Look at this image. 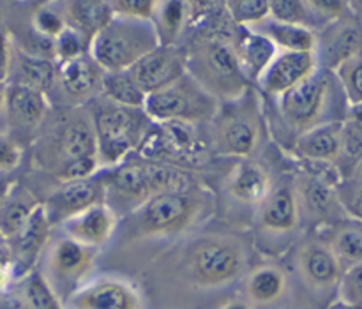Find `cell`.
I'll use <instances>...</instances> for the list:
<instances>
[{
    "label": "cell",
    "mask_w": 362,
    "mask_h": 309,
    "mask_svg": "<svg viewBox=\"0 0 362 309\" xmlns=\"http://www.w3.org/2000/svg\"><path fill=\"white\" fill-rule=\"evenodd\" d=\"M103 179L106 184V204L117 214H129L156 194L198 187V180L184 166L144 158L113 166L103 173Z\"/></svg>",
    "instance_id": "6da1fadb"
},
{
    "label": "cell",
    "mask_w": 362,
    "mask_h": 309,
    "mask_svg": "<svg viewBox=\"0 0 362 309\" xmlns=\"http://www.w3.org/2000/svg\"><path fill=\"white\" fill-rule=\"evenodd\" d=\"M187 73L218 101H235L250 91L233 39L216 32L198 39L187 52Z\"/></svg>",
    "instance_id": "7a4b0ae2"
},
{
    "label": "cell",
    "mask_w": 362,
    "mask_h": 309,
    "mask_svg": "<svg viewBox=\"0 0 362 309\" xmlns=\"http://www.w3.org/2000/svg\"><path fill=\"white\" fill-rule=\"evenodd\" d=\"M209 207V194L200 186L189 191L156 194L151 200L129 212L127 225L133 237H172L186 232Z\"/></svg>",
    "instance_id": "3957f363"
},
{
    "label": "cell",
    "mask_w": 362,
    "mask_h": 309,
    "mask_svg": "<svg viewBox=\"0 0 362 309\" xmlns=\"http://www.w3.org/2000/svg\"><path fill=\"white\" fill-rule=\"evenodd\" d=\"M161 45L152 21L113 16L92 37L88 53L105 73L129 71L140 59Z\"/></svg>",
    "instance_id": "277c9868"
},
{
    "label": "cell",
    "mask_w": 362,
    "mask_h": 309,
    "mask_svg": "<svg viewBox=\"0 0 362 309\" xmlns=\"http://www.w3.org/2000/svg\"><path fill=\"white\" fill-rule=\"evenodd\" d=\"M98 156L101 166L113 168L127 159L134 151H140L152 127L151 117L144 108H129L115 103H103L92 115Z\"/></svg>",
    "instance_id": "5b68a950"
},
{
    "label": "cell",
    "mask_w": 362,
    "mask_h": 309,
    "mask_svg": "<svg viewBox=\"0 0 362 309\" xmlns=\"http://www.w3.org/2000/svg\"><path fill=\"white\" fill-rule=\"evenodd\" d=\"M336 85H339V81L334 71L320 67L313 76L279 95L278 115L286 133L292 136V144L311 127L336 120L331 117Z\"/></svg>",
    "instance_id": "8992f818"
},
{
    "label": "cell",
    "mask_w": 362,
    "mask_h": 309,
    "mask_svg": "<svg viewBox=\"0 0 362 309\" xmlns=\"http://www.w3.org/2000/svg\"><path fill=\"white\" fill-rule=\"evenodd\" d=\"M262 140V112L251 91L235 101H228L225 113L218 110L212 120L211 147L228 158H250Z\"/></svg>",
    "instance_id": "52a82bcc"
},
{
    "label": "cell",
    "mask_w": 362,
    "mask_h": 309,
    "mask_svg": "<svg viewBox=\"0 0 362 309\" xmlns=\"http://www.w3.org/2000/svg\"><path fill=\"white\" fill-rule=\"evenodd\" d=\"M246 265L243 250L232 239L205 235L187 250L186 267L191 281L198 288H223L240 278Z\"/></svg>",
    "instance_id": "ba28073f"
},
{
    "label": "cell",
    "mask_w": 362,
    "mask_h": 309,
    "mask_svg": "<svg viewBox=\"0 0 362 309\" xmlns=\"http://www.w3.org/2000/svg\"><path fill=\"white\" fill-rule=\"evenodd\" d=\"M152 122L184 120L191 124L212 122L219 103L189 73L163 91L148 94L144 106Z\"/></svg>",
    "instance_id": "9c48e42d"
},
{
    "label": "cell",
    "mask_w": 362,
    "mask_h": 309,
    "mask_svg": "<svg viewBox=\"0 0 362 309\" xmlns=\"http://www.w3.org/2000/svg\"><path fill=\"white\" fill-rule=\"evenodd\" d=\"M300 165L303 168L293 182L300 216L332 225L343 221L346 214L338 198V184L341 180L338 166L325 161H300Z\"/></svg>",
    "instance_id": "30bf717a"
},
{
    "label": "cell",
    "mask_w": 362,
    "mask_h": 309,
    "mask_svg": "<svg viewBox=\"0 0 362 309\" xmlns=\"http://www.w3.org/2000/svg\"><path fill=\"white\" fill-rule=\"evenodd\" d=\"M198 124L184 120L154 122L140 147L144 159L173 163V165H200L207 159L209 145L198 131Z\"/></svg>",
    "instance_id": "8fae6325"
},
{
    "label": "cell",
    "mask_w": 362,
    "mask_h": 309,
    "mask_svg": "<svg viewBox=\"0 0 362 309\" xmlns=\"http://www.w3.org/2000/svg\"><path fill=\"white\" fill-rule=\"evenodd\" d=\"M99 250L76 243L71 237H62L52 246L48 255V281L55 292H66V299L81 286L98 260Z\"/></svg>",
    "instance_id": "7c38bea8"
},
{
    "label": "cell",
    "mask_w": 362,
    "mask_h": 309,
    "mask_svg": "<svg viewBox=\"0 0 362 309\" xmlns=\"http://www.w3.org/2000/svg\"><path fill=\"white\" fill-rule=\"evenodd\" d=\"M145 94L170 87L187 74V52L177 45H159L129 69Z\"/></svg>",
    "instance_id": "4fadbf2b"
},
{
    "label": "cell",
    "mask_w": 362,
    "mask_h": 309,
    "mask_svg": "<svg viewBox=\"0 0 362 309\" xmlns=\"http://www.w3.org/2000/svg\"><path fill=\"white\" fill-rule=\"evenodd\" d=\"M106 202V184L103 173L71 182H60L45 204L52 223L62 225L66 219L87 211L95 204Z\"/></svg>",
    "instance_id": "5bb4252c"
},
{
    "label": "cell",
    "mask_w": 362,
    "mask_h": 309,
    "mask_svg": "<svg viewBox=\"0 0 362 309\" xmlns=\"http://www.w3.org/2000/svg\"><path fill=\"white\" fill-rule=\"evenodd\" d=\"M69 309H141L140 292L119 278H101L81 285L67 299Z\"/></svg>",
    "instance_id": "9a60e30c"
},
{
    "label": "cell",
    "mask_w": 362,
    "mask_h": 309,
    "mask_svg": "<svg viewBox=\"0 0 362 309\" xmlns=\"http://www.w3.org/2000/svg\"><path fill=\"white\" fill-rule=\"evenodd\" d=\"M320 69L317 52H279L260 78L265 94L279 98Z\"/></svg>",
    "instance_id": "2e32d148"
},
{
    "label": "cell",
    "mask_w": 362,
    "mask_h": 309,
    "mask_svg": "<svg viewBox=\"0 0 362 309\" xmlns=\"http://www.w3.org/2000/svg\"><path fill=\"white\" fill-rule=\"evenodd\" d=\"M55 173H59L60 170L76 161L99 159L98 140H95L92 117L76 113V115L64 120L60 124L59 131L55 133Z\"/></svg>",
    "instance_id": "e0dca14e"
},
{
    "label": "cell",
    "mask_w": 362,
    "mask_h": 309,
    "mask_svg": "<svg viewBox=\"0 0 362 309\" xmlns=\"http://www.w3.org/2000/svg\"><path fill=\"white\" fill-rule=\"evenodd\" d=\"M117 226H119V214L106 202L92 205L87 211L62 223L66 237L95 250L110 243V239L115 235Z\"/></svg>",
    "instance_id": "ac0fdd59"
},
{
    "label": "cell",
    "mask_w": 362,
    "mask_h": 309,
    "mask_svg": "<svg viewBox=\"0 0 362 309\" xmlns=\"http://www.w3.org/2000/svg\"><path fill=\"white\" fill-rule=\"evenodd\" d=\"M299 272L311 288L329 290L339 286L345 269L325 240H313L300 250Z\"/></svg>",
    "instance_id": "d6986e66"
},
{
    "label": "cell",
    "mask_w": 362,
    "mask_h": 309,
    "mask_svg": "<svg viewBox=\"0 0 362 309\" xmlns=\"http://www.w3.org/2000/svg\"><path fill=\"white\" fill-rule=\"evenodd\" d=\"M362 49V23L354 18H339L318 39V62L334 71L346 59Z\"/></svg>",
    "instance_id": "ffe728a7"
},
{
    "label": "cell",
    "mask_w": 362,
    "mask_h": 309,
    "mask_svg": "<svg viewBox=\"0 0 362 309\" xmlns=\"http://www.w3.org/2000/svg\"><path fill=\"white\" fill-rule=\"evenodd\" d=\"M260 226L269 233L285 235L293 232L300 221V207L296 186L290 182L272 186V191L260 205Z\"/></svg>",
    "instance_id": "44dd1931"
},
{
    "label": "cell",
    "mask_w": 362,
    "mask_h": 309,
    "mask_svg": "<svg viewBox=\"0 0 362 309\" xmlns=\"http://www.w3.org/2000/svg\"><path fill=\"white\" fill-rule=\"evenodd\" d=\"M105 69L92 59L90 53L59 64V80L62 91L74 101H85L101 92Z\"/></svg>",
    "instance_id": "7402d4cb"
},
{
    "label": "cell",
    "mask_w": 362,
    "mask_h": 309,
    "mask_svg": "<svg viewBox=\"0 0 362 309\" xmlns=\"http://www.w3.org/2000/svg\"><path fill=\"white\" fill-rule=\"evenodd\" d=\"M272 179L267 170L257 161L243 159L230 173L226 190L230 197L243 205L260 207L272 191Z\"/></svg>",
    "instance_id": "603a6c76"
},
{
    "label": "cell",
    "mask_w": 362,
    "mask_h": 309,
    "mask_svg": "<svg viewBox=\"0 0 362 309\" xmlns=\"http://www.w3.org/2000/svg\"><path fill=\"white\" fill-rule=\"evenodd\" d=\"M343 120L320 124L299 134L292 144V152L299 161H338L341 145Z\"/></svg>",
    "instance_id": "cb8c5ba5"
},
{
    "label": "cell",
    "mask_w": 362,
    "mask_h": 309,
    "mask_svg": "<svg viewBox=\"0 0 362 309\" xmlns=\"http://www.w3.org/2000/svg\"><path fill=\"white\" fill-rule=\"evenodd\" d=\"M233 45L240 67L250 81H260L265 69L278 55V48L267 35L247 27H237Z\"/></svg>",
    "instance_id": "d4e9b609"
},
{
    "label": "cell",
    "mask_w": 362,
    "mask_h": 309,
    "mask_svg": "<svg viewBox=\"0 0 362 309\" xmlns=\"http://www.w3.org/2000/svg\"><path fill=\"white\" fill-rule=\"evenodd\" d=\"M7 293L13 309H64L60 296L39 271L25 272Z\"/></svg>",
    "instance_id": "484cf974"
},
{
    "label": "cell",
    "mask_w": 362,
    "mask_h": 309,
    "mask_svg": "<svg viewBox=\"0 0 362 309\" xmlns=\"http://www.w3.org/2000/svg\"><path fill=\"white\" fill-rule=\"evenodd\" d=\"M32 191L18 182H11L0 198V232L9 239H14L21 228L27 225L35 209L41 205Z\"/></svg>",
    "instance_id": "4316f807"
},
{
    "label": "cell",
    "mask_w": 362,
    "mask_h": 309,
    "mask_svg": "<svg viewBox=\"0 0 362 309\" xmlns=\"http://www.w3.org/2000/svg\"><path fill=\"white\" fill-rule=\"evenodd\" d=\"M52 225L53 223L49 219L48 211H46L45 204H41L30 216L27 225L18 232L14 239H11L13 258H18L25 267H30L48 243Z\"/></svg>",
    "instance_id": "83f0119b"
},
{
    "label": "cell",
    "mask_w": 362,
    "mask_h": 309,
    "mask_svg": "<svg viewBox=\"0 0 362 309\" xmlns=\"http://www.w3.org/2000/svg\"><path fill=\"white\" fill-rule=\"evenodd\" d=\"M288 278L276 265H260L246 279V296L255 306H272L286 296Z\"/></svg>",
    "instance_id": "f1b7e54d"
},
{
    "label": "cell",
    "mask_w": 362,
    "mask_h": 309,
    "mask_svg": "<svg viewBox=\"0 0 362 309\" xmlns=\"http://www.w3.org/2000/svg\"><path fill=\"white\" fill-rule=\"evenodd\" d=\"M48 99L46 94L27 85L14 83L7 94V112L14 122L25 127H35L48 115Z\"/></svg>",
    "instance_id": "f546056e"
},
{
    "label": "cell",
    "mask_w": 362,
    "mask_h": 309,
    "mask_svg": "<svg viewBox=\"0 0 362 309\" xmlns=\"http://www.w3.org/2000/svg\"><path fill=\"white\" fill-rule=\"evenodd\" d=\"M115 16L110 0H71L66 9L67 25L80 30L88 41Z\"/></svg>",
    "instance_id": "4dcf8cb0"
},
{
    "label": "cell",
    "mask_w": 362,
    "mask_h": 309,
    "mask_svg": "<svg viewBox=\"0 0 362 309\" xmlns=\"http://www.w3.org/2000/svg\"><path fill=\"white\" fill-rule=\"evenodd\" d=\"M258 32L267 35L281 52H317L318 37L306 25L281 23L272 18L258 25Z\"/></svg>",
    "instance_id": "1f68e13d"
},
{
    "label": "cell",
    "mask_w": 362,
    "mask_h": 309,
    "mask_svg": "<svg viewBox=\"0 0 362 309\" xmlns=\"http://www.w3.org/2000/svg\"><path fill=\"white\" fill-rule=\"evenodd\" d=\"M329 239L325 243L331 246L343 269L356 267L362 264V223L359 221H339L329 226Z\"/></svg>",
    "instance_id": "d6a6232c"
},
{
    "label": "cell",
    "mask_w": 362,
    "mask_h": 309,
    "mask_svg": "<svg viewBox=\"0 0 362 309\" xmlns=\"http://www.w3.org/2000/svg\"><path fill=\"white\" fill-rule=\"evenodd\" d=\"M191 14L189 0H161L154 14L156 30L161 45H177Z\"/></svg>",
    "instance_id": "836d02e7"
},
{
    "label": "cell",
    "mask_w": 362,
    "mask_h": 309,
    "mask_svg": "<svg viewBox=\"0 0 362 309\" xmlns=\"http://www.w3.org/2000/svg\"><path fill=\"white\" fill-rule=\"evenodd\" d=\"M101 94L106 101L115 103L129 108H144L147 94L140 88L129 71H117V73H105L103 78Z\"/></svg>",
    "instance_id": "e575fe53"
},
{
    "label": "cell",
    "mask_w": 362,
    "mask_h": 309,
    "mask_svg": "<svg viewBox=\"0 0 362 309\" xmlns=\"http://www.w3.org/2000/svg\"><path fill=\"white\" fill-rule=\"evenodd\" d=\"M59 69L55 64L45 57L23 55L18 64V81L16 83L27 85V87L35 88V91L48 92L55 85Z\"/></svg>",
    "instance_id": "d590c367"
},
{
    "label": "cell",
    "mask_w": 362,
    "mask_h": 309,
    "mask_svg": "<svg viewBox=\"0 0 362 309\" xmlns=\"http://www.w3.org/2000/svg\"><path fill=\"white\" fill-rule=\"evenodd\" d=\"M362 161V124L345 119L341 126V145L336 166L339 173L346 175Z\"/></svg>",
    "instance_id": "8d00e7d4"
},
{
    "label": "cell",
    "mask_w": 362,
    "mask_h": 309,
    "mask_svg": "<svg viewBox=\"0 0 362 309\" xmlns=\"http://www.w3.org/2000/svg\"><path fill=\"white\" fill-rule=\"evenodd\" d=\"M225 9L237 27H258L271 18V0H226Z\"/></svg>",
    "instance_id": "74e56055"
},
{
    "label": "cell",
    "mask_w": 362,
    "mask_h": 309,
    "mask_svg": "<svg viewBox=\"0 0 362 309\" xmlns=\"http://www.w3.org/2000/svg\"><path fill=\"white\" fill-rule=\"evenodd\" d=\"M338 198L346 218L362 223V161L352 172L341 177L338 184Z\"/></svg>",
    "instance_id": "f35d334b"
},
{
    "label": "cell",
    "mask_w": 362,
    "mask_h": 309,
    "mask_svg": "<svg viewBox=\"0 0 362 309\" xmlns=\"http://www.w3.org/2000/svg\"><path fill=\"white\" fill-rule=\"evenodd\" d=\"M334 74L341 85L346 103L349 105L362 103V49L339 64L334 69Z\"/></svg>",
    "instance_id": "ab89813d"
},
{
    "label": "cell",
    "mask_w": 362,
    "mask_h": 309,
    "mask_svg": "<svg viewBox=\"0 0 362 309\" xmlns=\"http://www.w3.org/2000/svg\"><path fill=\"white\" fill-rule=\"evenodd\" d=\"M88 48H90V41H88L80 30L69 27V25H67L66 30L53 41V52H55L59 64L85 55V53H88Z\"/></svg>",
    "instance_id": "60d3db41"
},
{
    "label": "cell",
    "mask_w": 362,
    "mask_h": 309,
    "mask_svg": "<svg viewBox=\"0 0 362 309\" xmlns=\"http://www.w3.org/2000/svg\"><path fill=\"white\" fill-rule=\"evenodd\" d=\"M311 14L306 0H271V18L281 23L310 27Z\"/></svg>",
    "instance_id": "b9f144b4"
},
{
    "label": "cell",
    "mask_w": 362,
    "mask_h": 309,
    "mask_svg": "<svg viewBox=\"0 0 362 309\" xmlns=\"http://www.w3.org/2000/svg\"><path fill=\"white\" fill-rule=\"evenodd\" d=\"M32 27L39 35L49 39V41H55L67 28V20L52 7H39L32 14Z\"/></svg>",
    "instance_id": "7bdbcfd3"
},
{
    "label": "cell",
    "mask_w": 362,
    "mask_h": 309,
    "mask_svg": "<svg viewBox=\"0 0 362 309\" xmlns=\"http://www.w3.org/2000/svg\"><path fill=\"white\" fill-rule=\"evenodd\" d=\"M115 16L152 21L161 0H110Z\"/></svg>",
    "instance_id": "ee69618b"
},
{
    "label": "cell",
    "mask_w": 362,
    "mask_h": 309,
    "mask_svg": "<svg viewBox=\"0 0 362 309\" xmlns=\"http://www.w3.org/2000/svg\"><path fill=\"white\" fill-rule=\"evenodd\" d=\"M338 288L339 299L352 306L362 308V264L345 271Z\"/></svg>",
    "instance_id": "f6af8a7d"
},
{
    "label": "cell",
    "mask_w": 362,
    "mask_h": 309,
    "mask_svg": "<svg viewBox=\"0 0 362 309\" xmlns=\"http://www.w3.org/2000/svg\"><path fill=\"white\" fill-rule=\"evenodd\" d=\"M306 2L310 6L311 13L331 21L345 18L350 9L349 0H306Z\"/></svg>",
    "instance_id": "bcb514c9"
},
{
    "label": "cell",
    "mask_w": 362,
    "mask_h": 309,
    "mask_svg": "<svg viewBox=\"0 0 362 309\" xmlns=\"http://www.w3.org/2000/svg\"><path fill=\"white\" fill-rule=\"evenodd\" d=\"M21 163V148L6 134H0V175L9 173Z\"/></svg>",
    "instance_id": "7dc6e473"
},
{
    "label": "cell",
    "mask_w": 362,
    "mask_h": 309,
    "mask_svg": "<svg viewBox=\"0 0 362 309\" xmlns=\"http://www.w3.org/2000/svg\"><path fill=\"white\" fill-rule=\"evenodd\" d=\"M14 49L7 32L0 30V85H6L13 74Z\"/></svg>",
    "instance_id": "c3c4849f"
},
{
    "label": "cell",
    "mask_w": 362,
    "mask_h": 309,
    "mask_svg": "<svg viewBox=\"0 0 362 309\" xmlns=\"http://www.w3.org/2000/svg\"><path fill=\"white\" fill-rule=\"evenodd\" d=\"M14 264L13 250H11V243L2 232H0V265Z\"/></svg>",
    "instance_id": "681fc988"
},
{
    "label": "cell",
    "mask_w": 362,
    "mask_h": 309,
    "mask_svg": "<svg viewBox=\"0 0 362 309\" xmlns=\"http://www.w3.org/2000/svg\"><path fill=\"white\" fill-rule=\"evenodd\" d=\"M219 309H257V306L247 299H232L223 304Z\"/></svg>",
    "instance_id": "f907efd6"
},
{
    "label": "cell",
    "mask_w": 362,
    "mask_h": 309,
    "mask_svg": "<svg viewBox=\"0 0 362 309\" xmlns=\"http://www.w3.org/2000/svg\"><path fill=\"white\" fill-rule=\"evenodd\" d=\"M193 4H197L198 9L212 11L219 6H225L226 0H193Z\"/></svg>",
    "instance_id": "816d5d0a"
},
{
    "label": "cell",
    "mask_w": 362,
    "mask_h": 309,
    "mask_svg": "<svg viewBox=\"0 0 362 309\" xmlns=\"http://www.w3.org/2000/svg\"><path fill=\"white\" fill-rule=\"evenodd\" d=\"M7 94H9V88L6 85H0V113L7 110Z\"/></svg>",
    "instance_id": "f5cc1de1"
},
{
    "label": "cell",
    "mask_w": 362,
    "mask_h": 309,
    "mask_svg": "<svg viewBox=\"0 0 362 309\" xmlns=\"http://www.w3.org/2000/svg\"><path fill=\"white\" fill-rule=\"evenodd\" d=\"M327 309H362V308L352 306V304H349V303H345V301L338 299V301H334V303H332Z\"/></svg>",
    "instance_id": "db71d44e"
},
{
    "label": "cell",
    "mask_w": 362,
    "mask_h": 309,
    "mask_svg": "<svg viewBox=\"0 0 362 309\" xmlns=\"http://www.w3.org/2000/svg\"><path fill=\"white\" fill-rule=\"evenodd\" d=\"M350 9L356 14H362V0H349Z\"/></svg>",
    "instance_id": "11a10c76"
},
{
    "label": "cell",
    "mask_w": 362,
    "mask_h": 309,
    "mask_svg": "<svg viewBox=\"0 0 362 309\" xmlns=\"http://www.w3.org/2000/svg\"><path fill=\"white\" fill-rule=\"evenodd\" d=\"M11 182H6V180H2L0 179V198H2V194H4V191L7 190V186H9Z\"/></svg>",
    "instance_id": "9f6ffc18"
}]
</instances>
